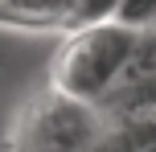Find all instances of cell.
<instances>
[{
    "label": "cell",
    "instance_id": "obj_1",
    "mask_svg": "<svg viewBox=\"0 0 156 152\" xmlns=\"http://www.w3.org/2000/svg\"><path fill=\"white\" fill-rule=\"evenodd\" d=\"M140 37L144 33L127 29L119 21H99V25L66 33L54 62H49V90L103 107L123 87L127 70L136 62V49H140Z\"/></svg>",
    "mask_w": 156,
    "mask_h": 152
},
{
    "label": "cell",
    "instance_id": "obj_2",
    "mask_svg": "<svg viewBox=\"0 0 156 152\" xmlns=\"http://www.w3.org/2000/svg\"><path fill=\"white\" fill-rule=\"evenodd\" d=\"M103 132H107L103 107L45 90L21 115L16 144H21V152H94Z\"/></svg>",
    "mask_w": 156,
    "mask_h": 152
},
{
    "label": "cell",
    "instance_id": "obj_3",
    "mask_svg": "<svg viewBox=\"0 0 156 152\" xmlns=\"http://www.w3.org/2000/svg\"><path fill=\"white\" fill-rule=\"evenodd\" d=\"M78 0H8L0 4L4 25H25V29H66L70 33Z\"/></svg>",
    "mask_w": 156,
    "mask_h": 152
},
{
    "label": "cell",
    "instance_id": "obj_4",
    "mask_svg": "<svg viewBox=\"0 0 156 152\" xmlns=\"http://www.w3.org/2000/svg\"><path fill=\"white\" fill-rule=\"evenodd\" d=\"M111 21L127 25V29H136V33H152L156 29V0H115Z\"/></svg>",
    "mask_w": 156,
    "mask_h": 152
}]
</instances>
